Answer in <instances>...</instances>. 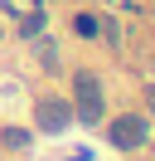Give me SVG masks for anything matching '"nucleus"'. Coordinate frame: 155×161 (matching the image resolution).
Wrapping results in <instances>:
<instances>
[{"mask_svg": "<svg viewBox=\"0 0 155 161\" xmlns=\"http://www.w3.org/2000/svg\"><path fill=\"white\" fill-rule=\"evenodd\" d=\"M73 93H78V103H82V122H97V117H102V93H97V78H92V73H78V78H73Z\"/></svg>", "mask_w": 155, "mask_h": 161, "instance_id": "1", "label": "nucleus"}, {"mask_svg": "<svg viewBox=\"0 0 155 161\" xmlns=\"http://www.w3.org/2000/svg\"><path fill=\"white\" fill-rule=\"evenodd\" d=\"M112 142L126 147V151L141 147V142H145V122H141V117H116V122H112Z\"/></svg>", "mask_w": 155, "mask_h": 161, "instance_id": "2", "label": "nucleus"}, {"mask_svg": "<svg viewBox=\"0 0 155 161\" xmlns=\"http://www.w3.org/2000/svg\"><path fill=\"white\" fill-rule=\"evenodd\" d=\"M68 122V103L63 98H39V127L44 132H63Z\"/></svg>", "mask_w": 155, "mask_h": 161, "instance_id": "3", "label": "nucleus"}, {"mask_svg": "<svg viewBox=\"0 0 155 161\" xmlns=\"http://www.w3.org/2000/svg\"><path fill=\"white\" fill-rule=\"evenodd\" d=\"M24 142H29V137H24V132H19V127H5V147H15V151H19V147H24Z\"/></svg>", "mask_w": 155, "mask_h": 161, "instance_id": "4", "label": "nucleus"}]
</instances>
